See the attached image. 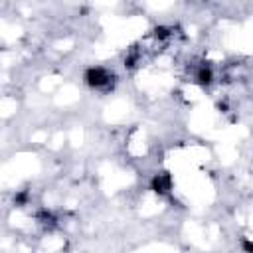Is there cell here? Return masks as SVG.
I'll return each mask as SVG.
<instances>
[{"label":"cell","instance_id":"6da1fadb","mask_svg":"<svg viewBox=\"0 0 253 253\" xmlns=\"http://www.w3.org/2000/svg\"><path fill=\"white\" fill-rule=\"evenodd\" d=\"M83 79L91 89H105V91H109L115 83V75L109 69L101 67V65L87 67L85 73H83Z\"/></svg>","mask_w":253,"mask_h":253},{"label":"cell","instance_id":"7a4b0ae2","mask_svg":"<svg viewBox=\"0 0 253 253\" xmlns=\"http://www.w3.org/2000/svg\"><path fill=\"white\" fill-rule=\"evenodd\" d=\"M150 190L156 192L158 196H170V192H172V174L170 172L154 174L152 180H150Z\"/></svg>","mask_w":253,"mask_h":253},{"label":"cell","instance_id":"3957f363","mask_svg":"<svg viewBox=\"0 0 253 253\" xmlns=\"http://www.w3.org/2000/svg\"><path fill=\"white\" fill-rule=\"evenodd\" d=\"M196 81L200 83V85H204V87H208L211 81H213V71H211V67L210 65H200L198 67V71H196Z\"/></svg>","mask_w":253,"mask_h":253},{"label":"cell","instance_id":"277c9868","mask_svg":"<svg viewBox=\"0 0 253 253\" xmlns=\"http://www.w3.org/2000/svg\"><path fill=\"white\" fill-rule=\"evenodd\" d=\"M154 36H156L158 40H166V38L170 36V30H168L166 26H158V28L154 30Z\"/></svg>","mask_w":253,"mask_h":253},{"label":"cell","instance_id":"5b68a950","mask_svg":"<svg viewBox=\"0 0 253 253\" xmlns=\"http://www.w3.org/2000/svg\"><path fill=\"white\" fill-rule=\"evenodd\" d=\"M241 247H243L245 253H253V241L251 239H243L241 241Z\"/></svg>","mask_w":253,"mask_h":253}]
</instances>
